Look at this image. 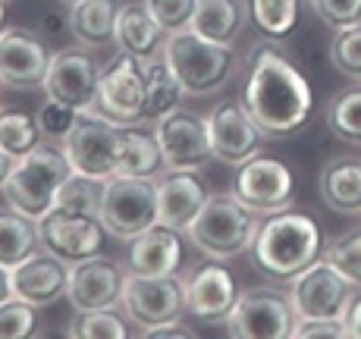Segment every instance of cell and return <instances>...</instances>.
Segmentation results:
<instances>
[{
    "label": "cell",
    "instance_id": "cell-1",
    "mask_svg": "<svg viewBox=\"0 0 361 339\" xmlns=\"http://www.w3.org/2000/svg\"><path fill=\"white\" fill-rule=\"evenodd\" d=\"M242 104L267 138H286L308 126L314 94L302 69L270 38L258 41L248 54Z\"/></svg>",
    "mask_w": 361,
    "mask_h": 339
},
{
    "label": "cell",
    "instance_id": "cell-2",
    "mask_svg": "<svg viewBox=\"0 0 361 339\" xmlns=\"http://www.w3.org/2000/svg\"><path fill=\"white\" fill-rule=\"evenodd\" d=\"M248 254H252V264L267 280L289 283L317 258H324V233L314 223V217L283 207V211L264 214V220H258Z\"/></svg>",
    "mask_w": 361,
    "mask_h": 339
},
{
    "label": "cell",
    "instance_id": "cell-3",
    "mask_svg": "<svg viewBox=\"0 0 361 339\" xmlns=\"http://www.w3.org/2000/svg\"><path fill=\"white\" fill-rule=\"evenodd\" d=\"M69 176H73V164H69L63 144L41 142L35 151L13 164L0 192L16 214L41 220L54 207V198Z\"/></svg>",
    "mask_w": 361,
    "mask_h": 339
},
{
    "label": "cell",
    "instance_id": "cell-4",
    "mask_svg": "<svg viewBox=\"0 0 361 339\" xmlns=\"http://www.w3.org/2000/svg\"><path fill=\"white\" fill-rule=\"evenodd\" d=\"M164 60L183 82L185 94L192 98H207V94L220 92L230 82L239 54L233 44H220V41H207L195 35L192 29L166 35Z\"/></svg>",
    "mask_w": 361,
    "mask_h": 339
},
{
    "label": "cell",
    "instance_id": "cell-5",
    "mask_svg": "<svg viewBox=\"0 0 361 339\" xmlns=\"http://www.w3.org/2000/svg\"><path fill=\"white\" fill-rule=\"evenodd\" d=\"M258 214L248 211L233 195H211L201 214L185 230L189 242L211 261H233L252 248Z\"/></svg>",
    "mask_w": 361,
    "mask_h": 339
},
{
    "label": "cell",
    "instance_id": "cell-6",
    "mask_svg": "<svg viewBox=\"0 0 361 339\" xmlns=\"http://www.w3.org/2000/svg\"><path fill=\"white\" fill-rule=\"evenodd\" d=\"M107 236L129 242L157 223V179L110 176L101 192L98 211Z\"/></svg>",
    "mask_w": 361,
    "mask_h": 339
},
{
    "label": "cell",
    "instance_id": "cell-7",
    "mask_svg": "<svg viewBox=\"0 0 361 339\" xmlns=\"http://www.w3.org/2000/svg\"><path fill=\"white\" fill-rule=\"evenodd\" d=\"M295 308L289 292L274 286H255L239 292L226 317V333L235 339H289L295 330Z\"/></svg>",
    "mask_w": 361,
    "mask_h": 339
},
{
    "label": "cell",
    "instance_id": "cell-8",
    "mask_svg": "<svg viewBox=\"0 0 361 339\" xmlns=\"http://www.w3.org/2000/svg\"><path fill=\"white\" fill-rule=\"evenodd\" d=\"M94 116L116 123V126H135L145 123V60L132 54H116L101 69L98 98L88 110Z\"/></svg>",
    "mask_w": 361,
    "mask_h": 339
},
{
    "label": "cell",
    "instance_id": "cell-9",
    "mask_svg": "<svg viewBox=\"0 0 361 339\" xmlns=\"http://www.w3.org/2000/svg\"><path fill=\"white\" fill-rule=\"evenodd\" d=\"M230 195L235 202L245 204L248 211H255L258 217L283 211V207H293V202H295L293 170H289L280 157L255 154L252 161L235 167L233 183H230Z\"/></svg>",
    "mask_w": 361,
    "mask_h": 339
},
{
    "label": "cell",
    "instance_id": "cell-10",
    "mask_svg": "<svg viewBox=\"0 0 361 339\" xmlns=\"http://www.w3.org/2000/svg\"><path fill=\"white\" fill-rule=\"evenodd\" d=\"M352 299H355V286L324 258H317L295 280H289V302L295 308V317L345 321Z\"/></svg>",
    "mask_w": 361,
    "mask_h": 339
},
{
    "label": "cell",
    "instance_id": "cell-11",
    "mask_svg": "<svg viewBox=\"0 0 361 339\" xmlns=\"http://www.w3.org/2000/svg\"><path fill=\"white\" fill-rule=\"evenodd\" d=\"M120 144H123V126L104 120V116L82 113L73 135L63 142V151L69 164H73V173L107 183L110 176H116Z\"/></svg>",
    "mask_w": 361,
    "mask_h": 339
},
{
    "label": "cell",
    "instance_id": "cell-12",
    "mask_svg": "<svg viewBox=\"0 0 361 339\" xmlns=\"http://www.w3.org/2000/svg\"><path fill=\"white\" fill-rule=\"evenodd\" d=\"M123 311L126 317L142 330L161 327L166 321H176L185 314V295H183V280L176 276H138L126 273L123 283Z\"/></svg>",
    "mask_w": 361,
    "mask_h": 339
},
{
    "label": "cell",
    "instance_id": "cell-13",
    "mask_svg": "<svg viewBox=\"0 0 361 339\" xmlns=\"http://www.w3.org/2000/svg\"><path fill=\"white\" fill-rule=\"evenodd\" d=\"M207 120V135H211V148H214V161L239 167V164L252 161L255 154H261L264 135L261 126L252 120V113L245 110L242 101H220L211 107Z\"/></svg>",
    "mask_w": 361,
    "mask_h": 339
},
{
    "label": "cell",
    "instance_id": "cell-14",
    "mask_svg": "<svg viewBox=\"0 0 361 339\" xmlns=\"http://www.w3.org/2000/svg\"><path fill=\"white\" fill-rule=\"evenodd\" d=\"M154 138L161 144L166 170H201L214 161L207 120L189 110H173L154 123Z\"/></svg>",
    "mask_w": 361,
    "mask_h": 339
},
{
    "label": "cell",
    "instance_id": "cell-15",
    "mask_svg": "<svg viewBox=\"0 0 361 339\" xmlns=\"http://www.w3.org/2000/svg\"><path fill=\"white\" fill-rule=\"evenodd\" d=\"M41 248L57 254L66 264H79L85 258L104 252V230L101 217H88V214H69V211H47L38 220Z\"/></svg>",
    "mask_w": 361,
    "mask_h": 339
},
{
    "label": "cell",
    "instance_id": "cell-16",
    "mask_svg": "<svg viewBox=\"0 0 361 339\" xmlns=\"http://www.w3.org/2000/svg\"><path fill=\"white\" fill-rule=\"evenodd\" d=\"M183 295H185V314L198 317L204 323H226L230 311L239 299V283L224 261H211L195 267L183 280Z\"/></svg>",
    "mask_w": 361,
    "mask_h": 339
},
{
    "label": "cell",
    "instance_id": "cell-17",
    "mask_svg": "<svg viewBox=\"0 0 361 339\" xmlns=\"http://www.w3.org/2000/svg\"><path fill=\"white\" fill-rule=\"evenodd\" d=\"M98 82H101V69L88 51L66 47V51L51 54V66H47V79H44V92L51 98L88 113L94 107V98H98Z\"/></svg>",
    "mask_w": 361,
    "mask_h": 339
},
{
    "label": "cell",
    "instance_id": "cell-18",
    "mask_svg": "<svg viewBox=\"0 0 361 339\" xmlns=\"http://www.w3.org/2000/svg\"><path fill=\"white\" fill-rule=\"evenodd\" d=\"M47 66H51V54L38 32L6 29L0 35V85L16 92L44 88Z\"/></svg>",
    "mask_w": 361,
    "mask_h": 339
},
{
    "label": "cell",
    "instance_id": "cell-19",
    "mask_svg": "<svg viewBox=\"0 0 361 339\" xmlns=\"http://www.w3.org/2000/svg\"><path fill=\"white\" fill-rule=\"evenodd\" d=\"M123 283L126 273L110 258H85L79 264H69V289L66 302L75 311H94V308H116L123 302Z\"/></svg>",
    "mask_w": 361,
    "mask_h": 339
},
{
    "label": "cell",
    "instance_id": "cell-20",
    "mask_svg": "<svg viewBox=\"0 0 361 339\" xmlns=\"http://www.w3.org/2000/svg\"><path fill=\"white\" fill-rule=\"evenodd\" d=\"M10 280H13V299L25 302L32 308H47L54 302L66 299L69 264L41 248L32 258H25L23 264L13 267Z\"/></svg>",
    "mask_w": 361,
    "mask_h": 339
},
{
    "label": "cell",
    "instance_id": "cell-21",
    "mask_svg": "<svg viewBox=\"0 0 361 339\" xmlns=\"http://www.w3.org/2000/svg\"><path fill=\"white\" fill-rule=\"evenodd\" d=\"M185 261L183 233L154 223L126 242V273L138 276H176Z\"/></svg>",
    "mask_w": 361,
    "mask_h": 339
},
{
    "label": "cell",
    "instance_id": "cell-22",
    "mask_svg": "<svg viewBox=\"0 0 361 339\" xmlns=\"http://www.w3.org/2000/svg\"><path fill=\"white\" fill-rule=\"evenodd\" d=\"M207 198L211 192L198 170H166L157 176V223L185 233Z\"/></svg>",
    "mask_w": 361,
    "mask_h": 339
},
{
    "label": "cell",
    "instance_id": "cell-23",
    "mask_svg": "<svg viewBox=\"0 0 361 339\" xmlns=\"http://www.w3.org/2000/svg\"><path fill=\"white\" fill-rule=\"evenodd\" d=\"M114 44L123 54H132L138 60H154L164 54L166 44V32L154 23V16L148 13V6L142 4H126L116 13V32H114Z\"/></svg>",
    "mask_w": 361,
    "mask_h": 339
},
{
    "label": "cell",
    "instance_id": "cell-24",
    "mask_svg": "<svg viewBox=\"0 0 361 339\" xmlns=\"http://www.w3.org/2000/svg\"><path fill=\"white\" fill-rule=\"evenodd\" d=\"M317 189L333 214H361V157H330L321 167Z\"/></svg>",
    "mask_w": 361,
    "mask_h": 339
},
{
    "label": "cell",
    "instance_id": "cell-25",
    "mask_svg": "<svg viewBox=\"0 0 361 339\" xmlns=\"http://www.w3.org/2000/svg\"><path fill=\"white\" fill-rule=\"evenodd\" d=\"M245 0H195L189 29L207 41L233 44L245 29Z\"/></svg>",
    "mask_w": 361,
    "mask_h": 339
},
{
    "label": "cell",
    "instance_id": "cell-26",
    "mask_svg": "<svg viewBox=\"0 0 361 339\" xmlns=\"http://www.w3.org/2000/svg\"><path fill=\"white\" fill-rule=\"evenodd\" d=\"M116 13H120V6L114 0H82V4L69 6V35L82 47L114 44Z\"/></svg>",
    "mask_w": 361,
    "mask_h": 339
},
{
    "label": "cell",
    "instance_id": "cell-27",
    "mask_svg": "<svg viewBox=\"0 0 361 339\" xmlns=\"http://www.w3.org/2000/svg\"><path fill=\"white\" fill-rule=\"evenodd\" d=\"M183 98L185 88L164 60V54L154 60H145V123H157L161 116L179 110Z\"/></svg>",
    "mask_w": 361,
    "mask_h": 339
},
{
    "label": "cell",
    "instance_id": "cell-28",
    "mask_svg": "<svg viewBox=\"0 0 361 339\" xmlns=\"http://www.w3.org/2000/svg\"><path fill=\"white\" fill-rule=\"evenodd\" d=\"M164 167V154L154 132H142L135 126H123V144H120V164L116 176H142L157 179Z\"/></svg>",
    "mask_w": 361,
    "mask_h": 339
},
{
    "label": "cell",
    "instance_id": "cell-29",
    "mask_svg": "<svg viewBox=\"0 0 361 339\" xmlns=\"http://www.w3.org/2000/svg\"><path fill=\"white\" fill-rule=\"evenodd\" d=\"M35 252H41L38 220L16 214L13 207L0 211V264L13 271L25 258H32Z\"/></svg>",
    "mask_w": 361,
    "mask_h": 339
},
{
    "label": "cell",
    "instance_id": "cell-30",
    "mask_svg": "<svg viewBox=\"0 0 361 339\" xmlns=\"http://www.w3.org/2000/svg\"><path fill=\"white\" fill-rule=\"evenodd\" d=\"M245 13L264 38L283 41L295 32L302 0H245Z\"/></svg>",
    "mask_w": 361,
    "mask_h": 339
},
{
    "label": "cell",
    "instance_id": "cell-31",
    "mask_svg": "<svg viewBox=\"0 0 361 339\" xmlns=\"http://www.w3.org/2000/svg\"><path fill=\"white\" fill-rule=\"evenodd\" d=\"M41 142H44V135H41V126L32 113L13 107L0 110V148L10 157L19 161V157H25L29 151L38 148Z\"/></svg>",
    "mask_w": 361,
    "mask_h": 339
},
{
    "label": "cell",
    "instance_id": "cell-32",
    "mask_svg": "<svg viewBox=\"0 0 361 339\" xmlns=\"http://www.w3.org/2000/svg\"><path fill=\"white\" fill-rule=\"evenodd\" d=\"M327 129L339 142L361 144V88L333 94L327 104Z\"/></svg>",
    "mask_w": 361,
    "mask_h": 339
},
{
    "label": "cell",
    "instance_id": "cell-33",
    "mask_svg": "<svg viewBox=\"0 0 361 339\" xmlns=\"http://www.w3.org/2000/svg\"><path fill=\"white\" fill-rule=\"evenodd\" d=\"M101 192L104 183L92 176H82V173H73L63 185H60L57 198H54L51 211H69V214H88V217H98L101 211Z\"/></svg>",
    "mask_w": 361,
    "mask_h": 339
},
{
    "label": "cell",
    "instance_id": "cell-34",
    "mask_svg": "<svg viewBox=\"0 0 361 339\" xmlns=\"http://www.w3.org/2000/svg\"><path fill=\"white\" fill-rule=\"evenodd\" d=\"M66 336L73 339H126L129 330L116 308H94V311H75L69 321Z\"/></svg>",
    "mask_w": 361,
    "mask_h": 339
},
{
    "label": "cell",
    "instance_id": "cell-35",
    "mask_svg": "<svg viewBox=\"0 0 361 339\" xmlns=\"http://www.w3.org/2000/svg\"><path fill=\"white\" fill-rule=\"evenodd\" d=\"M324 261H330L355 289H361V226L343 233L324 245Z\"/></svg>",
    "mask_w": 361,
    "mask_h": 339
},
{
    "label": "cell",
    "instance_id": "cell-36",
    "mask_svg": "<svg viewBox=\"0 0 361 339\" xmlns=\"http://www.w3.org/2000/svg\"><path fill=\"white\" fill-rule=\"evenodd\" d=\"M35 120H38L44 142H57V144H63L66 138L73 135L75 123L82 120V110L69 107V104H63V101H57V98H51V94H47V101L38 107Z\"/></svg>",
    "mask_w": 361,
    "mask_h": 339
},
{
    "label": "cell",
    "instance_id": "cell-37",
    "mask_svg": "<svg viewBox=\"0 0 361 339\" xmlns=\"http://www.w3.org/2000/svg\"><path fill=\"white\" fill-rule=\"evenodd\" d=\"M330 63L336 66V73H343V75H349V79L361 82V23L352 25V29L333 32Z\"/></svg>",
    "mask_w": 361,
    "mask_h": 339
},
{
    "label": "cell",
    "instance_id": "cell-38",
    "mask_svg": "<svg viewBox=\"0 0 361 339\" xmlns=\"http://www.w3.org/2000/svg\"><path fill=\"white\" fill-rule=\"evenodd\" d=\"M32 305L19 299H10L0 305V339H25L35 336V327H38V317H35Z\"/></svg>",
    "mask_w": 361,
    "mask_h": 339
},
{
    "label": "cell",
    "instance_id": "cell-39",
    "mask_svg": "<svg viewBox=\"0 0 361 339\" xmlns=\"http://www.w3.org/2000/svg\"><path fill=\"white\" fill-rule=\"evenodd\" d=\"M145 6L166 35L189 29V19L195 13V0H145Z\"/></svg>",
    "mask_w": 361,
    "mask_h": 339
},
{
    "label": "cell",
    "instance_id": "cell-40",
    "mask_svg": "<svg viewBox=\"0 0 361 339\" xmlns=\"http://www.w3.org/2000/svg\"><path fill=\"white\" fill-rule=\"evenodd\" d=\"M308 4L321 16V23L330 25L333 32L352 29L361 23V0H308Z\"/></svg>",
    "mask_w": 361,
    "mask_h": 339
},
{
    "label": "cell",
    "instance_id": "cell-41",
    "mask_svg": "<svg viewBox=\"0 0 361 339\" xmlns=\"http://www.w3.org/2000/svg\"><path fill=\"white\" fill-rule=\"evenodd\" d=\"M293 336L295 339H308V336L345 339V336H352V333H349V323H345V321H330V317H298Z\"/></svg>",
    "mask_w": 361,
    "mask_h": 339
},
{
    "label": "cell",
    "instance_id": "cell-42",
    "mask_svg": "<svg viewBox=\"0 0 361 339\" xmlns=\"http://www.w3.org/2000/svg\"><path fill=\"white\" fill-rule=\"evenodd\" d=\"M66 32H69V13L47 10L44 16H41L38 35H41L44 41H60V38H66Z\"/></svg>",
    "mask_w": 361,
    "mask_h": 339
},
{
    "label": "cell",
    "instance_id": "cell-43",
    "mask_svg": "<svg viewBox=\"0 0 361 339\" xmlns=\"http://www.w3.org/2000/svg\"><path fill=\"white\" fill-rule=\"evenodd\" d=\"M145 339H161V336H179V339H192L198 336L195 327L192 323H183V317H176V321H166L161 327H151V330H142Z\"/></svg>",
    "mask_w": 361,
    "mask_h": 339
},
{
    "label": "cell",
    "instance_id": "cell-44",
    "mask_svg": "<svg viewBox=\"0 0 361 339\" xmlns=\"http://www.w3.org/2000/svg\"><path fill=\"white\" fill-rule=\"evenodd\" d=\"M345 323H349V333L361 339V295H355L349 305V314H345Z\"/></svg>",
    "mask_w": 361,
    "mask_h": 339
},
{
    "label": "cell",
    "instance_id": "cell-45",
    "mask_svg": "<svg viewBox=\"0 0 361 339\" xmlns=\"http://www.w3.org/2000/svg\"><path fill=\"white\" fill-rule=\"evenodd\" d=\"M13 299V280H10V267H4L0 264V305L4 302H10Z\"/></svg>",
    "mask_w": 361,
    "mask_h": 339
},
{
    "label": "cell",
    "instance_id": "cell-46",
    "mask_svg": "<svg viewBox=\"0 0 361 339\" xmlns=\"http://www.w3.org/2000/svg\"><path fill=\"white\" fill-rule=\"evenodd\" d=\"M13 164H16V157H10L4 148H0V189H4V183H6V176H10Z\"/></svg>",
    "mask_w": 361,
    "mask_h": 339
},
{
    "label": "cell",
    "instance_id": "cell-47",
    "mask_svg": "<svg viewBox=\"0 0 361 339\" xmlns=\"http://www.w3.org/2000/svg\"><path fill=\"white\" fill-rule=\"evenodd\" d=\"M10 25H6V0H0V35H4Z\"/></svg>",
    "mask_w": 361,
    "mask_h": 339
},
{
    "label": "cell",
    "instance_id": "cell-48",
    "mask_svg": "<svg viewBox=\"0 0 361 339\" xmlns=\"http://www.w3.org/2000/svg\"><path fill=\"white\" fill-rule=\"evenodd\" d=\"M63 6H75V4H82V0H60Z\"/></svg>",
    "mask_w": 361,
    "mask_h": 339
}]
</instances>
